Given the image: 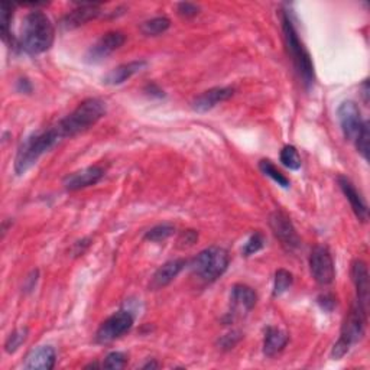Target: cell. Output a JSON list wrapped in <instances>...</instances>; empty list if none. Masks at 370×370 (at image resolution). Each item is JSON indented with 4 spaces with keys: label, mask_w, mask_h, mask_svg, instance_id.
I'll return each instance as SVG.
<instances>
[{
    "label": "cell",
    "mask_w": 370,
    "mask_h": 370,
    "mask_svg": "<svg viewBox=\"0 0 370 370\" xmlns=\"http://www.w3.org/2000/svg\"><path fill=\"white\" fill-rule=\"evenodd\" d=\"M55 39V29L48 15L42 11H32L22 20L19 46L29 55H39L48 51Z\"/></svg>",
    "instance_id": "6da1fadb"
},
{
    "label": "cell",
    "mask_w": 370,
    "mask_h": 370,
    "mask_svg": "<svg viewBox=\"0 0 370 370\" xmlns=\"http://www.w3.org/2000/svg\"><path fill=\"white\" fill-rule=\"evenodd\" d=\"M281 22H282V32H284L287 51L292 61V65L295 68L298 77L306 85V88H310L315 80L314 64H313L311 55L308 50L306 48L304 42L301 41L298 35L296 27H295L292 15L289 11H282Z\"/></svg>",
    "instance_id": "7a4b0ae2"
},
{
    "label": "cell",
    "mask_w": 370,
    "mask_h": 370,
    "mask_svg": "<svg viewBox=\"0 0 370 370\" xmlns=\"http://www.w3.org/2000/svg\"><path fill=\"white\" fill-rule=\"evenodd\" d=\"M62 141V137L58 129L54 126L32 133L23 141L15 156V172L16 175H25L35 164L39 158L51 151Z\"/></svg>",
    "instance_id": "3957f363"
},
{
    "label": "cell",
    "mask_w": 370,
    "mask_h": 370,
    "mask_svg": "<svg viewBox=\"0 0 370 370\" xmlns=\"http://www.w3.org/2000/svg\"><path fill=\"white\" fill-rule=\"evenodd\" d=\"M107 111L106 103L102 99L90 97L83 100L71 113L55 123L62 139L74 137L80 133L87 132L95 126Z\"/></svg>",
    "instance_id": "277c9868"
},
{
    "label": "cell",
    "mask_w": 370,
    "mask_h": 370,
    "mask_svg": "<svg viewBox=\"0 0 370 370\" xmlns=\"http://www.w3.org/2000/svg\"><path fill=\"white\" fill-rule=\"evenodd\" d=\"M367 324V310L363 308L359 303H353L349 313H347L344 322L341 326L340 337L333 345L331 359L340 360L350 352L352 347L359 343L364 333Z\"/></svg>",
    "instance_id": "5b68a950"
},
{
    "label": "cell",
    "mask_w": 370,
    "mask_h": 370,
    "mask_svg": "<svg viewBox=\"0 0 370 370\" xmlns=\"http://www.w3.org/2000/svg\"><path fill=\"white\" fill-rule=\"evenodd\" d=\"M230 263L228 252L220 246H210L201 250L191 261L190 268L204 282H214L224 275Z\"/></svg>",
    "instance_id": "8992f818"
},
{
    "label": "cell",
    "mask_w": 370,
    "mask_h": 370,
    "mask_svg": "<svg viewBox=\"0 0 370 370\" xmlns=\"http://www.w3.org/2000/svg\"><path fill=\"white\" fill-rule=\"evenodd\" d=\"M135 324V317L128 310H121L106 318L96 331V341L99 344H110L128 334Z\"/></svg>",
    "instance_id": "52a82bcc"
},
{
    "label": "cell",
    "mask_w": 370,
    "mask_h": 370,
    "mask_svg": "<svg viewBox=\"0 0 370 370\" xmlns=\"http://www.w3.org/2000/svg\"><path fill=\"white\" fill-rule=\"evenodd\" d=\"M310 270L318 285H331L336 278L334 259L327 246L317 245L310 254Z\"/></svg>",
    "instance_id": "ba28073f"
},
{
    "label": "cell",
    "mask_w": 370,
    "mask_h": 370,
    "mask_svg": "<svg viewBox=\"0 0 370 370\" xmlns=\"http://www.w3.org/2000/svg\"><path fill=\"white\" fill-rule=\"evenodd\" d=\"M269 227L287 252H296L301 247V239L296 233V228L284 212L276 210L269 216Z\"/></svg>",
    "instance_id": "9c48e42d"
},
{
    "label": "cell",
    "mask_w": 370,
    "mask_h": 370,
    "mask_svg": "<svg viewBox=\"0 0 370 370\" xmlns=\"http://www.w3.org/2000/svg\"><path fill=\"white\" fill-rule=\"evenodd\" d=\"M337 119L344 137L355 144L366 122L362 118V111L357 103L353 100L343 102L337 109Z\"/></svg>",
    "instance_id": "30bf717a"
},
{
    "label": "cell",
    "mask_w": 370,
    "mask_h": 370,
    "mask_svg": "<svg viewBox=\"0 0 370 370\" xmlns=\"http://www.w3.org/2000/svg\"><path fill=\"white\" fill-rule=\"evenodd\" d=\"M126 42V35L121 31H110L102 35L95 45H91L87 54H85V61L96 64L103 60H106L109 55H111L114 51H118L119 48L125 45Z\"/></svg>",
    "instance_id": "8fae6325"
},
{
    "label": "cell",
    "mask_w": 370,
    "mask_h": 370,
    "mask_svg": "<svg viewBox=\"0 0 370 370\" xmlns=\"http://www.w3.org/2000/svg\"><path fill=\"white\" fill-rule=\"evenodd\" d=\"M230 301H231V311L228 313L227 318L228 322H233L236 315L247 314L254 308V306L258 303V295L249 285L236 284L233 289H231Z\"/></svg>",
    "instance_id": "7c38bea8"
},
{
    "label": "cell",
    "mask_w": 370,
    "mask_h": 370,
    "mask_svg": "<svg viewBox=\"0 0 370 370\" xmlns=\"http://www.w3.org/2000/svg\"><path fill=\"white\" fill-rule=\"evenodd\" d=\"M104 177V170L100 165H92L80 171L68 174L62 179V185L67 191H78L96 185Z\"/></svg>",
    "instance_id": "4fadbf2b"
},
{
    "label": "cell",
    "mask_w": 370,
    "mask_h": 370,
    "mask_svg": "<svg viewBox=\"0 0 370 370\" xmlns=\"http://www.w3.org/2000/svg\"><path fill=\"white\" fill-rule=\"evenodd\" d=\"M102 15V9H100V4H95V2H83L78 4V6L71 11L69 13H67L62 20H61V27L65 31H71V29H77L83 25H85L87 22L90 20H95Z\"/></svg>",
    "instance_id": "5bb4252c"
},
{
    "label": "cell",
    "mask_w": 370,
    "mask_h": 370,
    "mask_svg": "<svg viewBox=\"0 0 370 370\" xmlns=\"http://www.w3.org/2000/svg\"><path fill=\"white\" fill-rule=\"evenodd\" d=\"M235 96V88L233 87H213L203 91L193 102L191 107L193 110L198 113H205L214 109L217 104L227 102Z\"/></svg>",
    "instance_id": "9a60e30c"
},
{
    "label": "cell",
    "mask_w": 370,
    "mask_h": 370,
    "mask_svg": "<svg viewBox=\"0 0 370 370\" xmlns=\"http://www.w3.org/2000/svg\"><path fill=\"white\" fill-rule=\"evenodd\" d=\"M337 182H338L341 193L345 196L347 201L350 203L352 210L355 216L357 217V220H360L362 223H366L369 220V207L363 196L357 191L356 185L352 182L350 178H347L345 175H338Z\"/></svg>",
    "instance_id": "2e32d148"
},
{
    "label": "cell",
    "mask_w": 370,
    "mask_h": 370,
    "mask_svg": "<svg viewBox=\"0 0 370 370\" xmlns=\"http://www.w3.org/2000/svg\"><path fill=\"white\" fill-rule=\"evenodd\" d=\"M185 266H187V261L181 259V258L165 262L164 265L159 266L156 269V272L153 273L152 280H151V284H149V288L152 291L165 288L167 285H170L175 280V278L182 272V269Z\"/></svg>",
    "instance_id": "e0dca14e"
},
{
    "label": "cell",
    "mask_w": 370,
    "mask_h": 370,
    "mask_svg": "<svg viewBox=\"0 0 370 370\" xmlns=\"http://www.w3.org/2000/svg\"><path fill=\"white\" fill-rule=\"evenodd\" d=\"M352 281L356 288V303H359L363 308L367 310L369 306V270L367 265L362 259H356L352 263Z\"/></svg>",
    "instance_id": "ac0fdd59"
},
{
    "label": "cell",
    "mask_w": 370,
    "mask_h": 370,
    "mask_svg": "<svg viewBox=\"0 0 370 370\" xmlns=\"http://www.w3.org/2000/svg\"><path fill=\"white\" fill-rule=\"evenodd\" d=\"M148 65V62L145 60H136V61H130V62H125L119 67L113 68L110 73H107L103 77V83L107 85H121L123 83H126L128 80H130L135 74L141 73L142 69H145Z\"/></svg>",
    "instance_id": "d6986e66"
},
{
    "label": "cell",
    "mask_w": 370,
    "mask_h": 370,
    "mask_svg": "<svg viewBox=\"0 0 370 370\" xmlns=\"http://www.w3.org/2000/svg\"><path fill=\"white\" fill-rule=\"evenodd\" d=\"M57 363V352L53 345H39L34 349L25 362L29 370H53Z\"/></svg>",
    "instance_id": "ffe728a7"
},
{
    "label": "cell",
    "mask_w": 370,
    "mask_h": 370,
    "mask_svg": "<svg viewBox=\"0 0 370 370\" xmlns=\"http://www.w3.org/2000/svg\"><path fill=\"white\" fill-rule=\"evenodd\" d=\"M289 341V336L276 327H268L263 338V353L268 357H273L281 353Z\"/></svg>",
    "instance_id": "44dd1931"
},
{
    "label": "cell",
    "mask_w": 370,
    "mask_h": 370,
    "mask_svg": "<svg viewBox=\"0 0 370 370\" xmlns=\"http://www.w3.org/2000/svg\"><path fill=\"white\" fill-rule=\"evenodd\" d=\"M171 27V20L167 16H156L145 20L141 25V32L145 36H158L167 32Z\"/></svg>",
    "instance_id": "7402d4cb"
},
{
    "label": "cell",
    "mask_w": 370,
    "mask_h": 370,
    "mask_svg": "<svg viewBox=\"0 0 370 370\" xmlns=\"http://www.w3.org/2000/svg\"><path fill=\"white\" fill-rule=\"evenodd\" d=\"M259 170H261V172L263 175H266L270 179H273L278 185H280V187H282V189H289L291 187L289 178L285 174H282L280 170H278L273 165V162L270 159H261L259 160Z\"/></svg>",
    "instance_id": "603a6c76"
},
{
    "label": "cell",
    "mask_w": 370,
    "mask_h": 370,
    "mask_svg": "<svg viewBox=\"0 0 370 370\" xmlns=\"http://www.w3.org/2000/svg\"><path fill=\"white\" fill-rule=\"evenodd\" d=\"M294 284V275L287 269H278L275 272V280H273V291L272 296L278 298L284 295Z\"/></svg>",
    "instance_id": "cb8c5ba5"
},
{
    "label": "cell",
    "mask_w": 370,
    "mask_h": 370,
    "mask_svg": "<svg viewBox=\"0 0 370 370\" xmlns=\"http://www.w3.org/2000/svg\"><path fill=\"white\" fill-rule=\"evenodd\" d=\"M175 233V227L170 223H162L158 226H153L152 228H149L144 239L148 242H153V243H159V242H164L167 239H170L172 235Z\"/></svg>",
    "instance_id": "d4e9b609"
},
{
    "label": "cell",
    "mask_w": 370,
    "mask_h": 370,
    "mask_svg": "<svg viewBox=\"0 0 370 370\" xmlns=\"http://www.w3.org/2000/svg\"><path fill=\"white\" fill-rule=\"evenodd\" d=\"M280 160L285 168H288L291 171H298L301 168V165H303V160H301L298 149L292 145H285L282 148V151L280 153Z\"/></svg>",
    "instance_id": "484cf974"
},
{
    "label": "cell",
    "mask_w": 370,
    "mask_h": 370,
    "mask_svg": "<svg viewBox=\"0 0 370 370\" xmlns=\"http://www.w3.org/2000/svg\"><path fill=\"white\" fill-rule=\"evenodd\" d=\"M15 6L9 2L0 4V31H2V39L8 43L11 38V23L13 19Z\"/></svg>",
    "instance_id": "4316f807"
},
{
    "label": "cell",
    "mask_w": 370,
    "mask_h": 370,
    "mask_svg": "<svg viewBox=\"0 0 370 370\" xmlns=\"http://www.w3.org/2000/svg\"><path fill=\"white\" fill-rule=\"evenodd\" d=\"M28 336H29L28 327H20L13 333H11L5 341V352L9 355L18 352L19 347L28 340Z\"/></svg>",
    "instance_id": "83f0119b"
},
{
    "label": "cell",
    "mask_w": 370,
    "mask_h": 370,
    "mask_svg": "<svg viewBox=\"0 0 370 370\" xmlns=\"http://www.w3.org/2000/svg\"><path fill=\"white\" fill-rule=\"evenodd\" d=\"M263 246H265V236L261 233V231H254V233L247 239V242L243 245L242 249L243 256L245 258L252 256V254L262 250Z\"/></svg>",
    "instance_id": "f1b7e54d"
},
{
    "label": "cell",
    "mask_w": 370,
    "mask_h": 370,
    "mask_svg": "<svg viewBox=\"0 0 370 370\" xmlns=\"http://www.w3.org/2000/svg\"><path fill=\"white\" fill-rule=\"evenodd\" d=\"M128 364V355L123 352H111L106 356V359L102 363V367L111 369V370H119L125 369Z\"/></svg>",
    "instance_id": "f546056e"
},
{
    "label": "cell",
    "mask_w": 370,
    "mask_h": 370,
    "mask_svg": "<svg viewBox=\"0 0 370 370\" xmlns=\"http://www.w3.org/2000/svg\"><path fill=\"white\" fill-rule=\"evenodd\" d=\"M369 139H370V125L366 121L362 132L359 133L357 139L355 141V146L357 152L363 156L364 160H367V155H369Z\"/></svg>",
    "instance_id": "4dcf8cb0"
},
{
    "label": "cell",
    "mask_w": 370,
    "mask_h": 370,
    "mask_svg": "<svg viewBox=\"0 0 370 370\" xmlns=\"http://www.w3.org/2000/svg\"><path fill=\"white\" fill-rule=\"evenodd\" d=\"M198 240V231L193 230V228H187V230H182L178 240H177V247L178 249H189L191 246H194Z\"/></svg>",
    "instance_id": "1f68e13d"
},
{
    "label": "cell",
    "mask_w": 370,
    "mask_h": 370,
    "mask_svg": "<svg viewBox=\"0 0 370 370\" xmlns=\"http://www.w3.org/2000/svg\"><path fill=\"white\" fill-rule=\"evenodd\" d=\"M317 304H318V307H320L322 311H326V313H333L334 308L337 307V298H336V295L331 294V292L321 294V295H318V298H317Z\"/></svg>",
    "instance_id": "d6a6232c"
},
{
    "label": "cell",
    "mask_w": 370,
    "mask_h": 370,
    "mask_svg": "<svg viewBox=\"0 0 370 370\" xmlns=\"http://www.w3.org/2000/svg\"><path fill=\"white\" fill-rule=\"evenodd\" d=\"M177 12L182 18H194L200 13V6L190 2H181L177 5Z\"/></svg>",
    "instance_id": "836d02e7"
},
{
    "label": "cell",
    "mask_w": 370,
    "mask_h": 370,
    "mask_svg": "<svg viewBox=\"0 0 370 370\" xmlns=\"http://www.w3.org/2000/svg\"><path fill=\"white\" fill-rule=\"evenodd\" d=\"M240 338H242L240 331H231V333L223 336L219 343H220L223 350H230V349H233V347L240 341Z\"/></svg>",
    "instance_id": "e575fe53"
},
{
    "label": "cell",
    "mask_w": 370,
    "mask_h": 370,
    "mask_svg": "<svg viewBox=\"0 0 370 370\" xmlns=\"http://www.w3.org/2000/svg\"><path fill=\"white\" fill-rule=\"evenodd\" d=\"M144 91L146 92V96H149V97H152V99H164V97H165L164 90H162V88H160L158 84H155V83H149V84H146L145 88H144Z\"/></svg>",
    "instance_id": "d590c367"
},
{
    "label": "cell",
    "mask_w": 370,
    "mask_h": 370,
    "mask_svg": "<svg viewBox=\"0 0 370 370\" xmlns=\"http://www.w3.org/2000/svg\"><path fill=\"white\" fill-rule=\"evenodd\" d=\"M90 239H83V240H80V242H77L76 245H74V254H76V256H80V254H83L84 253V250L90 246Z\"/></svg>",
    "instance_id": "8d00e7d4"
},
{
    "label": "cell",
    "mask_w": 370,
    "mask_h": 370,
    "mask_svg": "<svg viewBox=\"0 0 370 370\" xmlns=\"http://www.w3.org/2000/svg\"><path fill=\"white\" fill-rule=\"evenodd\" d=\"M18 90L22 92H31L32 91V85H31V83L27 80V78H20L19 81H18Z\"/></svg>",
    "instance_id": "74e56055"
},
{
    "label": "cell",
    "mask_w": 370,
    "mask_h": 370,
    "mask_svg": "<svg viewBox=\"0 0 370 370\" xmlns=\"http://www.w3.org/2000/svg\"><path fill=\"white\" fill-rule=\"evenodd\" d=\"M362 90H363V97H364V103L367 104L369 103V83H367V80H364V83L362 84Z\"/></svg>",
    "instance_id": "f35d334b"
},
{
    "label": "cell",
    "mask_w": 370,
    "mask_h": 370,
    "mask_svg": "<svg viewBox=\"0 0 370 370\" xmlns=\"http://www.w3.org/2000/svg\"><path fill=\"white\" fill-rule=\"evenodd\" d=\"M156 367H159V364H158L155 360L148 362V363H145V364L142 366V369H156Z\"/></svg>",
    "instance_id": "ab89813d"
}]
</instances>
